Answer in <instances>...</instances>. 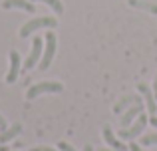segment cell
<instances>
[{"mask_svg":"<svg viewBox=\"0 0 157 151\" xmlns=\"http://www.w3.org/2000/svg\"><path fill=\"white\" fill-rule=\"evenodd\" d=\"M20 131H22V125H20V123H14V125H10V127H6L4 131H0V145L12 141Z\"/></svg>","mask_w":157,"mask_h":151,"instance_id":"cell-12","label":"cell"},{"mask_svg":"<svg viewBox=\"0 0 157 151\" xmlns=\"http://www.w3.org/2000/svg\"><path fill=\"white\" fill-rule=\"evenodd\" d=\"M60 92H64V85L60 81H38V84L28 88L26 97L28 100H36L42 93H60Z\"/></svg>","mask_w":157,"mask_h":151,"instance_id":"cell-3","label":"cell"},{"mask_svg":"<svg viewBox=\"0 0 157 151\" xmlns=\"http://www.w3.org/2000/svg\"><path fill=\"white\" fill-rule=\"evenodd\" d=\"M149 123H151V125H155V127H157V115H149Z\"/></svg>","mask_w":157,"mask_h":151,"instance_id":"cell-19","label":"cell"},{"mask_svg":"<svg viewBox=\"0 0 157 151\" xmlns=\"http://www.w3.org/2000/svg\"><path fill=\"white\" fill-rule=\"evenodd\" d=\"M58 26V20L52 18V16H40V18H34L30 20V22H26L22 28H20V38H28V36H32L34 32L42 30V28H54Z\"/></svg>","mask_w":157,"mask_h":151,"instance_id":"cell-2","label":"cell"},{"mask_svg":"<svg viewBox=\"0 0 157 151\" xmlns=\"http://www.w3.org/2000/svg\"><path fill=\"white\" fill-rule=\"evenodd\" d=\"M20 74V54L16 50L10 52V68H8V74H6V81L8 84H14L18 80Z\"/></svg>","mask_w":157,"mask_h":151,"instance_id":"cell-10","label":"cell"},{"mask_svg":"<svg viewBox=\"0 0 157 151\" xmlns=\"http://www.w3.org/2000/svg\"><path fill=\"white\" fill-rule=\"evenodd\" d=\"M32 2H44V4H48L56 14H62V12H64V4H62V0H32Z\"/></svg>","mask_w":157,"mask_h":151,"instance_id":"cell-14","label":"cell"},{"mask_svg":"<svg viewBox=\"0 0 157 151\" xmlns=\"http://www.w3.org/2000/svg\"><path fill=\"white\" fill-rule=\"evenodd\" d=\"M0 151H10V149H8L6 145H0Z\"/></svg>","mask_w":157,"mask_h":151,"instance_id":"cell-23","label":"cell"},{"mask_svg":"<svg viewBox=\"0 0 157 151\" xmlns=\"http://www.w3.org/2000/svg\"><path fill=\"white\" fill-rule=\"evenodd\" d=\"M127 4L137 8V10H145V12H151V14H157V4L149 2V0H127Z\"/></svg>","mask_w":157,"mask_h":151,"instance_id":"cell-13","label":"cell"},{"mask_svg":"<svg viewBox=\"0 0 157 151\" xmlns=\"http://www.w3.org/2000/svg\"><path fill=\"white\" fill-rule=\"evenodd\" d=\"M151 89H153V93H155V100H157V76H155V81H153V88H151Z\"/></svg>","mask_w":157,"mask_h":151,"instance_id":"cell-20","label":"cell"},{"mask_svg":"<svg viewBox=\"0 0 157 151\" xmlns=\"http://www.w3.org/2000/svg\"><path fill=\"white\" fill-rule=\"evenodd\" d=\"M101 133H104V139H105V143L109 145V149H115V151H129V147H127V145L123 143L121 139H117V137L113 135V129H111L109 125H105Z\"/></svg>","mask_w":157,"mask_h":151,"instance_id":"cell-9","label":"cell"},{"mask_svg":"<svg viewBox=\"0 0 157 151\" xmlns=\"http://www.w3.org/2000/svg\"><path fill=\"white\" fill-rule=\"evenodd\" d=\"M84 151H94V147H92V145H86V147H84Z\"/></svg>","mask_w":157,"mask_h":151,"instance_id":"cell-22","label":"cell"},{"mask_svg":"<svg viewBox=\"0 0 157 151\" xmlns=\"http://www.w3.org/2000/svg\"><path fill=\"white\" fill-rule=\"evenodd\" d=\"M98 151H115V149H98Z\"/></svg>","mask_w":157,"mask_h":151,"instance_id":"cell-24","label":"cell"},{"mask_svg":"<svg viewBox=\"0 0 157 151\" xmlns=\"http://www.w3.org/2000/svg\"><path fill=\"white\" fill-rule=\"evenodd\" d=\"M129 151H145L141 147V145H137V143H129Z\"/></svg>","mask_w":157,"mask_h":151,"instance_id":"cell-17","label":"cell"},{"mask_svg":"<svg viewBox=\"0 0 157 151\" xmlns=\"http://www.w3.org/2000/svg\"><path fill=\"white\" fill-rule=\"evenodd\" d=\"M42 52H44V38H40V36H34V40H32L30 56H28L26 62H24V68H26V70H32L34 66H38L40 60H42Z\"/></svg>","mask_w":157,"mask_h":151,"instance_id":"cell-5","label":"cell"},{"mask_svg":"<svg viewBox=\"0 0 157 151\" xmlns=\"http://www.w3.org/2000/svg\"><path fill=\"white\" fill-rule=\"evenodd\" d=\"M143 111H145V105H143V104H135V105H131V108H127L125 111L121 113V119H119L121 127H129V125L133 123Z\"/></svg>","mask_w":157,"mask_h":151,"instance_id":"cell-7","label":"cell"},{"mask_svg":"<svg viewBox=\"0 0 157 151\" xmlns=\"http://www.w3.org/2000/svg\"><path fill=\"white\" fill-rule=\"evenodd\" d=\"M141 145H143V147H151V145H157V133L141 135Z\"/></svg>","mask_w":157,"mask_h":151,"instance_id":"cell-15","label":"cell"},{"mask_svg":"<svg viewBox=\"0 0 157 151\" xmlns=\"http://www.w3.org/2000/svg\"><path fill=\"white\" fill-rule=\"evenodd\" d=\"M135 104H141V96H137V93H125L123 97H119L117 104L113 105V111L115 113H123L127 108H131V105Z\"/></svg>","mask_w":157,"mask_h":151,"instance_id":"cell-8","label":"cell"},{"mask_svg":"<svg viewBox=\"0 0 157 151\" xmlns=\"http://www.w3.org/2000/svg\"><path fill=\"white\" fill-rule=\"evenodd\" d=\"M8 127V123H6V119H4L2 115H0V131H4V129Z\"/></svg>","mask_w":157,"mask_h":151,"instance_id":"cell-18","label":"cell"},{"mask_svg":"<svg viewBox=\"0 0 157 151\" xmlns=\"http://www.w3.org/2000/svg\"><path fill=\"white\" fill-rule=\"evenodd\" d=\"M58 149L60 151H76L70 143H66V141H60V143H58Z\"/></svg>","mask_w":157,"mask_h":151,"instance_id":"cell-16","label":"cell"},{"mask_svg":"<svg viewBox=\"0 0 157 151\" xmlns=\"http://www.w3.org/2000/svg\"><path fill=\"white\" fill-rule=\"evenodd\" d=\"M56 48H58V38L52 32V28L44 34V52H42V60H40L38 68L40 70H48L50 64L54 62V56H56Z\"/></svg>","mask_w":157,"mask_h":151,"instance_id":"cell-1","label":"cell"},{"mask_svg":"<svg viewBox=\"0 0 157 151\" xmlns=\"http://www.w3.org/2000/svg\"><path fill=\"white\" fill-rule=\"evenodd\" d=\"M2 8H4V10L20 8V10L30 12V14L36 10V6H34V2H32V0H4V2H2Z\"/></svg>","mask_w":157,"mask_h":151,"instance_id":"cell-11","label":"cell"},{"mask_svg":"<svg viewBox=\"0 0 157 151\" xmlns=\"http://www.w3.org/2000/svg\"><path fill=\"white\" fill-rule=\"evenodd\" d=\"M40 151H60V149H54V147H38Z\"/></svg>","mask_w":157,"mask_h":151,"instance_id":"cell-21","label":"cell"},{"mask_svg":"<svg viewBox=\"0 0 157 151\" xmlns=\"http://www.w3.org/2000/svg\"><path fill=\"white\" fill-rule=\"evenodd\" d=\"M137 92L143 96V101H145V111L149 115H157V100H155V93L153 89L149 88L147 84H137Z\"/></svg>","mask_w":157,"mask_h":151,"instance_id":"cell-6","label":"cell"},{"mask_svg":"<svg viewBox=\"0 0 157 151\" xmlns=\"http://www.w3.org/2000/svg\"><path fill=\"white\" fill-rule=\"evenodd\" d=\"M147 123H149V117H147V115H145V111H143L141 115H139L137 119H135L133 123L129 125V127H123L121 131L117 133L119 139H123V141H133L137 135H141V133H143V129H145V125H147Z\"/></svg>","mask_w":157,"mask_h":151,"instance_id":"cell-4","label":"cell"}]
</instances>
